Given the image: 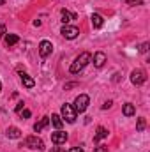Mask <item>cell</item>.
<instances>
[{"instance_id": "4", "label": "cell", "mask_w": 150, "mask_h": 152, "mask_svg": "<svg viewBox=\"0 0 150 152\" xmlns=\"http://www.w3.org/2000/svg\"><path fill=\"white\" fill-rule=\"evenodd\" d=\"M76 117H78V113H76V110L73 108V104L64 103V104H62V118H66L69 124H74Z\"/></svg>"}, {"instance_id": "21", "label": "cell", "mask_w": 150, "mask_h": 152, "mask_svg": "<svg viewBox=\"0 0 150 152\" xmlns=\"http://www.w3.org/2000/svg\"><path fill=\"white\" fill-rule=\"evenodd\" d=\"M149 48H150L149 42H143V44H140V53H147V51H149Z\"/></svg>"}, {"instance_id": "7", "label": "cell", "mask_w": 150, "mask_h": 152, "mask_svg": "<svg viewBox=\"0 0 150 152\" xmlns=\"http://www.w3.org/2000/svg\"><path fill=\"white\" fill-rule=\"evenodd\" d=\"M51 142H53L55 145H62V143H66V142H67V133L62 131V129H57L55 133H51Z\"/></svg>"}, {"instance_id": "22", "label": "cell", "mask_w": 150, "mask_h": 152, "mask_svg": "<svg viewBox=\"0 0 150 152\" xmlns=\"http://www.w3.org/2000/svg\"><path fill=\"white\" fill-rule=\"evenodd\" d=\"M30 110H21V112H20V117H21V118H28V117H30Z\"/></svg>"}, {"instance_id": "20", "label": "cell", "mask_w": 150, "mask_h": 152, "mask_svg": "<svg viewBox=\"0 0 150 152\" xmlns=\"http://www.w3.org/2000/svg\"><path fill=\"white\" fill-rule=\"evenodd\" d=\"M127 5H141L143 4V0H124Z\"/></svg>"}, {"instance_id": "27", "label": "cell", "mask_w": 150, "mask_h": 152, "mask_svg": "<svg viewBox=\"0 0 150 152\" xmlns=\"http://www.w3.org/2000/svg\"><path fill=\"white\" fill-rule=\"evenodd\" d=\"M5 36V25H0V39Z\"/></svg>"}, {"instance_id": "17", "label": "cell", "mask_w": 150, "mask_h": 152, "mask_svg": "<svg viewBox=\"0 0 150 152\" xmlns=\"http://www.w3.org/2000/svg\"><path fill=\"white\" fill-rule=\"evenodd\" d=\"M50 122L57 127V129H62V126H64V120H62V117L60 115H57V113H53L51 115V118H50Z\"/></svg>"}, {"instance_id": "13", "label": "cell", "mask_w": 150, "mask_h": 152, "mask_svg": "<svg viewBox=\"0 0 150 152\" xmlns=\"http://www.w3.org/2000/svg\"><path fill=\"white\" fill-rule=\"evenodd\" d=\"M48 126H50V117H42L37 124L34 126V131H36V133H41V131H42L44 127H48Z\"/></svg>"}, {"instance_id": "24", "label": "cell", "mask_w": 150, "mask_h": 152, "mask_svg": "<svg viewBox=\"0 0 150 152\" xmlns=\"http://www.w3.org/2000/svg\"><path fill=\"white\" fill-rule=\"evenodd\" d=\"M23 106H25L23 103H18V104H16V108H14V110H16V113H20V112L23 110Z\"/></svg>"}, {"instance_id": "1", "label": "cell", "mask_w": 150, "mask_h": 152, "mask_svg": "<svg viewBox=\"0 0 150 152\" xmlns=\"http://www.w3.org/2000/svg\"><path fill=\"white\" fill-rule=\"evenodd\" d=\"M90 60H92V55H90L88 51H83V53H79V55L74 58V62L71 64V67H69L71 75H78L79 71H83V69L88 66V62H90Z\"/></svg>"}, {"instance_id": "29", "label": "cell", "mask_w": 150, "mask_h": 152, "mask_svg": "<svg viewBox=\"0 0 150 152\" xmlns=\"http://www.w3.org/2000/svg\"><path fill=\"white\" fill-rule=\"evenodd\" d=\"M95 152H106V147H103V145H99V147L95 149Z\"/></svg>"}, {"instance_id": "31", "label": "cell", "mask_w": 150, "mask_h": 152, "mask_svg": "<svg viewBox=\"0 0 150 152\" xmlns=\"http://www.w3.org/2000/svg\"><path fill=\"white\" fill-rule=\"evenodd\" d=\"M0 92H2V81H0Z\"/></svg>"}, {"instance_id": "5", "label": "cell", "mask_w": 150, "mask_h": 152, "mask_svg": "<svg viewBox=\"0 0 150 152\" xmlns=\"http://www.w3.org/2000/svg\"><path fill=\"white\" fill-rule=\"evenodd\" d=\"M147 81V73L143 69H134L131 73V83L133 85H143Z\"/></svg>"}, {"instance_id": "10", "label": "cell", "mask_w": 150, "mask_h": 152, "mask_svg": "<svg viewBox=\"0 0 150 152\" xmlns=\"http://www.w3.org/2000/svg\"><path fill=\"white\" fill-rule=\"evenodd\" d=\"M104 138H108V129L106 127H103V126H99L97 127V131H95V134H94V142L95 143H99L101 140H104Z\"/></svg>"}, {"instance_id": "28", "label": "cell", "mask_w": 150, "mask_h": 152, "mask_svg": "<svg viewBox=\"0 0 150 152\" xmlns=\"http://www.w3.org/2000/svg\"><path fill=\"white\" fill-rule=\"evenodd\" d=\"M69 152H85V151H83V147H73Z\"/></svg>"}, {"instance_id": "9", "label": "cell", "mask_w": 150, "mask_h": 152, "mask_svg": "<svg viewBox=\"0 0 150 152\" xmlns=\"http://www.w3.org/2000/svg\"><path fill=\"white\" fill-rule=\"evenodd\" d=\"M104 64H106V55H104L103 51H97V53L94 55V66H95L97 69H101Z\"/></svg>"}, {"instance_id": "2", "label": "cell", "mask_w": 150, "mask_h": 152, "mask_svg": "<svg viewBox=\"0 0 150 152\" xmlns=\"http://www.w3.org/2000/svg\"><path fill=\"white\" fill-rule=\"evenodd\" d=\"M88 104H90V97H88L87 94H79L74 99V106H73V108L76 110V113H83V112L88 108Z\"/></svg>"}, {"instance_id": "25", "label": "cell", "mask_w": 150, "mask_h": 152, "mask_svg": "<svg viewBox=\"0 0 150 152\" xmlns=\"http://www.w3.org/2000/svg\"><path fill=\"white\" fill-rule=\"evenodd\" d=\"M111 104H113V101H106V103L103 104V110H108V108H111Z\"/></svg>"}, {"instance_id": "30", "label": "cell", "mask_w": 150, "mask_h": 152, "mask_svg": "<svg viewBox=\"0 0 150 152\" xmlns=\"http://www.w3.org/2000/svg\"><path fill=\"white\" fill-rule=\"evenodd\" d=\"M5 4V0H0V5H4Z\"/></svg>"}, {"instance_id": "23", "label": "cell", "mask_w": 150, "mask_h": 152, "mask_svg": "<svg viewBox=\"0 0 150 152\" xmlns=\"http://www.w3.org/2000/svg\"><path fill=\"white\" fill-rule=\"evenodd\" d=\"M73 87H78V83H76V81H71V83H66V87H64V88H66V90H69V88H73Z\"/></svg>"}, {"instance_id": "16", "label": "cell", "mask_w": 150, "mask_h": 152, "mask_svg": "<svg viewBox=\"0 0 150 152\" xmlns=\"http://www.w3.org/2000/svg\"><path fill=\"white\" fill-rule=\"evenodd\" d=\"M21 81H23V85L27 87V88H32L34 85H36V81H34V78H30V76L27 75V73H21Z\"/></svg>"}, {"instance_id": "11", "label": "cell", "mask_w": 150, "mask_h": 152, "mask_svg": "<svg viewBox=\"0 0 150 152\" xmlns=\"http://www.w3.org/2000/svg\"><path fill=\"white\" fill-rule=\"evenodd\" d=\"M60 16H62V23H64V25H67V23L73 21V20H78V16H76L74 12H69L67 9H62V11H60Z\"/></svg>"}, {"instance_id": "14", "label": "cell", "mask_w": 150, "mask_h": 152, "mask_svg": "<svg viewBox=\"0 0 150 152\" xmlns=\"http://www.w3.org/2000/svg\"><path fill=\"white\" fill-rule=\"evenodd\" d=\"M90 20H92V27H94V28H101V27L104 25V20H103L101 14H92Z\"/></svg>"}, {"instance_id": "15", "label": "cell", "mask_w": 150, "mask_h": 152, "mask_svg": "<svg viewBox=\"0 0 150 152\" xmlns=\"http://www.w3.org/2000/svg\"><path fill=\"white\" fill-rule=\"evenodd\" d=\"M122 113L125 115V117H133V115L136 113V106L133 103H125L124 108H122Z\"/></svg>"}, {"instance_id": "6", "label": "cell", "mask_w": 150, "mask_h": 152, "mask_svg": "<svg viewBox=\"0 0 150 152\" xmlns=\"http://www.w3.org/2000/svg\"><path fill=\"white\" fill-rule=\"evenodd\" d=\"M51 51H53V44L50 42V41H41L39 42V55L42 57V58H46V57H50L51 55Z\"/></svg>"}, {"instance_id": "18", "label": "cell", "mask_w": 150, "mask_h": 152, "mask_svg": "<svg viewBox=\"0 0 150 152\" xmlns=\"http://www.w3.org/2000/svg\"><path fill=\"white\" fill-rule=\"evenodd\" d=\"M18 42H20V37H18L16 34H7V36H5V44H7V48L14 46V44H18Z\"/></svg>"}, {"instance_id": "8", "label": "cell", "mask_w": 150, "mask_h": 152, "mask_svg": "<svg viewBox=\"0 0 150 152\" xmlns=\"http://www.w3.org/2000/svg\"><path fill=\"white\" fill-rule=\"evenodd\" d=\"M60 34H62L66 39H76L78 36H79V30H78L76 27H71V25H64L62 30H60Z\"/></svg>"}, {"instance_id": "12", "label": "cell", "mask_w": 150, "mask_h": 152, "mask_svg": "<svg viewBox=\"0 0 150 152\" xmlns=\"http://www.w3.org/2000/svg\"><path fill=\"white\" fill-rule=\"evenodd\" d=\"M5 136L7 138H11V140H18V138H21V131L18 129V127H7V131H5Z\"/></svg>"}, {"instance_id": "3", "label": "cell", "mask_w": 150, "mask_h": 152, "mask_svg": "<svg viewBox=\"0 0 150 152\" xmlns=\"http://www.w3.org/2000/svg\"><path fill=\"white\" fill-rule=\"evenodd\" d=\"M21 147L32 149V151H44V142L41 138H37V136H28V138H25Z\"/></svg>"}, {"instance_id": "19", "label": "cell", "mask_w": 150, "mask_h": 152, "mask_svg": "<svg viewBox=\"0 0 150 152\" xmlns=\"http://www.w3.org/2000/svg\"><path fill=\"white\" fill-rule=\"evenodd\" d=\"M145 127H147V120H145V117H140L138 118V122H136V131H145Z\"/></svg>"}, {"instance_id": "26", "label": "cell", "mask_w": 150, "mask_h": 152, "mask_svg": "<svg viewBox=\"0 0 150 152\" xmlns=\"http://www.w3.org/2000/svg\"><path fill=\"white\" fill-rule=\"evenodd\" d=\"M51 152H67V151H66L64 147H53V149H51Z\"/></svg>"}]
</instances>
